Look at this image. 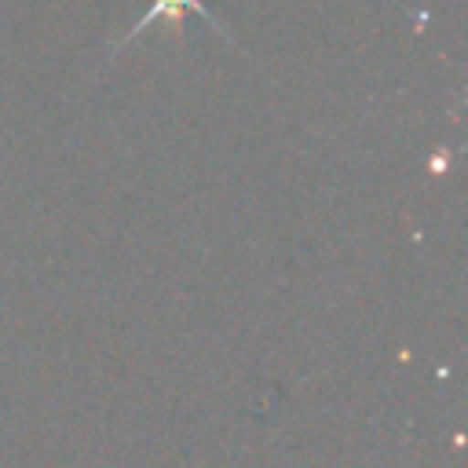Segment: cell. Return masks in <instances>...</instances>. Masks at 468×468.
Returning <instances> with one entry per match:
<instances>
[{"instance_id": "6da1fadb", "label": "cell", "mask_w": 468, "mask_h": 468, "mask_svg": "<svg viewBox=\"0 0 468 468\" xmlns=\"http://www.w3.org/2000/svg\"><path fill=\"white\" fill-rule=\"evenodd\" d=\"M183 11H194L197 18H205L208 26H216V29H219L216 15H212V11H208L201 0H154V4H150V11H146V18H143V22H139V26H135L128 37H135L139 29H146V22H168V26L179 33V29H183Z\"/></svg>"}]
</instances>
